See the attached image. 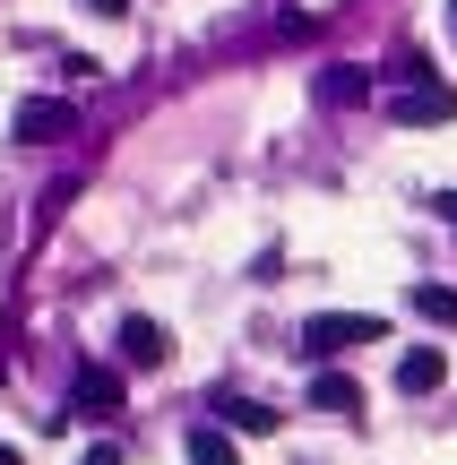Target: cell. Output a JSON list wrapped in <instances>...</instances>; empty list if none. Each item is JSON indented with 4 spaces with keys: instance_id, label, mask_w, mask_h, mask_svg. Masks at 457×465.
Masks as SVG:
<instances>
[{
    "instance_id": "cell-6",
    "label": "cell",
    "mask_w": 457,
    "mask_h": 465,
    "mask_svg": "<svg viewBox=\"0 0 457 465\" xmlns=\"http://www.w3.org/2000/svg\"><path fill=\"white\" fill-rule=\"evenodd\" d=\"M311 405H320V414H345V422H354V414H363V388L345 380V371H320V380H311Z\"/></svg>"
},
{
    "instance_id": "cell-16",
    "label": "cell",
    "mask_w": 457,
    "mask_h": 465,
    "mask_svg": "<svg viewBox=\"0 0 457 465\" xmlns=\"http://www.w3.org/2000/svg\"><path fill=\"white\" fill-rule=\"evenodd\" d=\"M449 35H457V0H449Z\"/></svg>"
},
{
    "instance_id": "cell-11",
    "label": "cell",
    "mask_w": 457,
    "mask_h": 465,
    "mask_svg": "<svg viewBox=\"0 0 457 465\" xmlns=\"http://www.w3.org/2000/svg\"><path fill=\"white\" fill-rule=\"evenodd\" d=\"M320 95H328V104H372V78H363V69H328Z\"/></svg>"
},
{
    "instance_id": "cell-15",
    "label": "cell",
    "mask_w": 457,
    "mask_h": 465,
    "mask_svg": "<svg viewBox=\"0 0 457 465\" xmlns=\"http://www.w3.org/2000/svg\"><path fill=\"white\" fill-rule=\"evenodd\" d=\"M0 465H26V457H17V449H0Z\"/></svg>"
},
{
    "instance_id": "cell-5",
    "label": "cell",
    "mask_w": 457,
    "mask_h": 465,
    "mask_svg": "<svg viewBox=\"0 0 457 465\" xmlns=\"http://www.w3.org/2000/svg\"><path fill=\"white\" fill-rule=\"evenodd\" d=\"M69 405H86V414H113V405H121V380H113V371H95V362H86L78 380H69Z\"/></svg>"
},
{
    "instance_id": "cell-13",
    "label": "cell",
    "mask_w": 457,
    "mask_h": 465,
    "mask_svg": "<svg viewBox=\"0 0 457 465\" xmlns=\"http://www.w3.org/2000/svg\"><path fill=\"white\" fill-rule=\"evenodd\" d=\"M86 9H95V17H121V9H130V0H86Z\"/></svg>"
},
{
    "instance_id": "cell-7",
    "label": "cell",
    "mask_w": 457,
    "mask_h": 465,
    "mask_svg": "<svg viewBox=\"0 0 457 465\" xmlns=\"http://www.w3.org/2000/svg\"><path fill=\"white\" fill-rule=\"evenodd\" d=\"M397 121H457V86H414V95H397Z\"/></svg>"
},
{
    "instance_id": "cell-14",
    "label": "cell",
    "mask_w": 457,
    "mask_h": 465,
    "mask_svg": "<svg viewBox=\"0 0 457 465\" xmlns=\"http://www.w3.org/2000/svg\"><path fill=\"white\" fill-rule=\"evenodd\" d=\"M441 216H449V232H457V190H449V199H441Z\"/></svg>"
},
{
    "instance_id": "cell-4",
    "label": "cell",
    "mask_w": 457,
    "mask_h": 465,
    "mask_svg": "<svg viewBox=\"0 0 457 465\" xmlns=\"http://www.w3.org/2000/svg\"><path fill=\"white\" fill-rule=\"evenodd\" d=\"M441 380H449V353L441 345H414L406 362H397V388H406V397H432Z\"/></svg>"
},
{
    "instance_id": "cell-3",
    "label": "cell",
    "mask_w": 457,
    "mask_h": 465,
    "mask_svg": "<svg viewBox=\"0 0 457 465\" xmlns=\"http://www.w3.org/2000/svg\"><path fill=\"white\" fill-rule=\"evenodd\" d=\"M121 362H138V371H164V362H173V336L155 328V319H121Z\"/></svg>"
},
{
    "instance_id": "cell-10",
    "label": "cell",
    "mask_w": 457,
    "mask_h": 465,
    "mask_svg": "<svg viewBox=\"0 0 457 465\" xmlns=\"http://www.w3.org/2000/svg\"><path fill=\"white\" fill-rule=\"evenodd\" d=\"M414 319H432V328H457V293H449V284H414Z\"/></svg>"
},
{
    "instance_id": "cell-2",
    "label": "cell",
    "mask_w": 457,
    "mask_h": 465,
    "mask_svg": "<svg viewBox=\"0 0 457 465\" xmlns=\"http://www.w3.org/2000/svg\"><path fill=\"white\" fill-rule=\"evenodd\" d=\"M9 130L26 138V147H52V138H69V130H78V113H69L61 95H26V104H17V121H9Z\"/></svg>"
},
{
    "instance_id": "cell-12",
    "label": "cell",
    "mask_w": 457,
    "mask_h": 465,
    "mask_svg": "<svg viewBox=\"0 0 457 465\" xmlns=\"http://www.w3.org/2000/svg\"><path fill=\"white\" fill-rule=\"evenodd\" d=\"M86 465H121V440H95V449H86Z\"/></svg>"
},
{
    "instance_id": "cell-9",
    "label": "cell",
    "mask_w": 457,
    "mask_h": 465,
    "mask_svg": "<svg viewBox=\"0 0 457 465\" xmlns=\"http://www.w3.org/2000/svg\"><path fill=\"white\" fill-rule=\"evenodd\" d=\"M190 465H242V449L216 431V422H199V431H190Z\"/></svg>"
},
{
    "instance_id": "cell-8",
    "label": "cell",
    "mask_w": 457,
    "mask_h": 465,
    "mask_svg": "<svg viewBox=\"0 0 457 465\" xmlns=\"http://www.w3.org/2000/svg\"><path fill=\"white\" fill-rule=\"evenodd\" d=\"M207 414H224V422H233V431H276V405H251V397H224V388H216V397H207Z\"/></svg>"
},
{
    "instance_id": "cell-1",
    "label": "cell",
    "mask_w": 457,
    "mask_h": 465,
    "mask_svg": "<svg viewBox=\"0 0 457 465\" xmlns=\"http://www.w3.org/2000/svg\"><path fill=\"white\" fill-rule=\"evenodd\" d=\"M380 336H389V319H372V311H320V319H303V353H311V362L354 353V345H380Z\"/></svg>"
}]
</instances>
